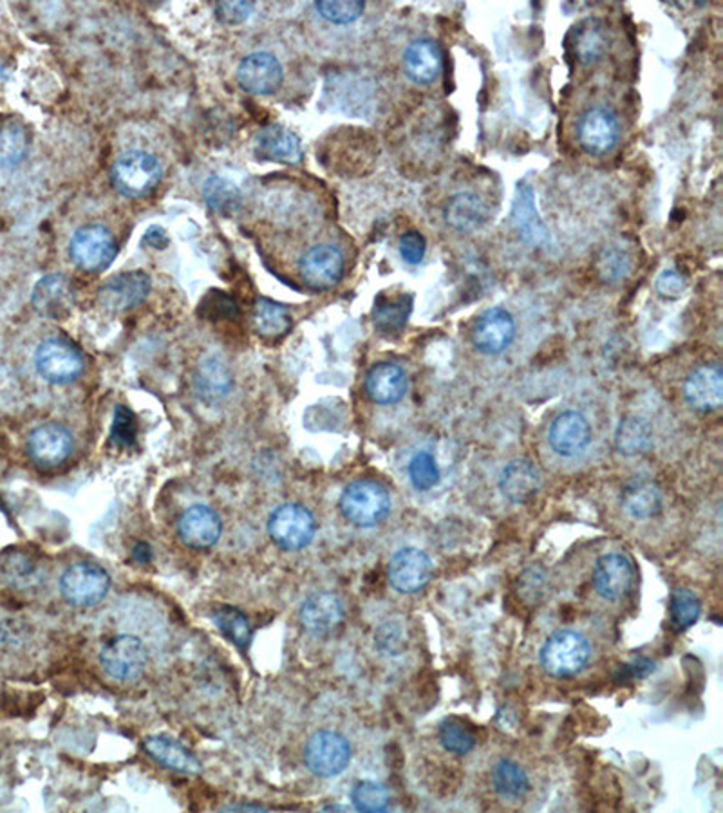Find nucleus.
Returning <instances> with one entry per match:
<instances>
[{
	"label": "nucleus",
	"instance_id": "nucleus-42",
	"mask_svg": "<svg viewBox=\"0 0 723 813\" xmlns=\"http://www.w3.org/2000/svg\"><path fill=\"white\" fill-rule=\"evenodd\" d=\"M28 154V136L19 125H8L0 132V166H16Z\"/></svg>",
	"mask_w": 723,
	"mask_h": 813
},
{
	"label": "nucleus",
	"instance_id": "nucleus-33",
	"mask_svg": "<svg viewBox=\"0 0 723 813\" xmlns=\"http://www.w3.org/2000/svg\"><path fill=\"white\" fill-rule=\"evenodd\" d=\"M413 295L401 293L396 297L381 295L373 309V322L378 332L384 335H395L406 327L407 321L411 317Z\"/></svg>",
	"mask_w": 723,
	"mask_h": 813
},
{
	"label": "nucleus",
	"instance_id": "nucleus-19",
	"mask_svg": "<svg viewBox=\"0 0 723 813\" xmlns=\"http://www.w3.org/2000/svg\"><path fill=\"white\" fill-rule=\"evenodd\" d=\"M590 441H592V427L577 410H567L559 415L548 430V444L553 453L562 458H576L587 450Z\"/></svg>",
	"mask_w": 723,
	"mask_h": 813
},
{
	"label": "nucleus",
	"instance_id": "nucleus-27",
	"mask_svg": "<svg viewBox=\"0 0 723 813\" xmlns=\"http://www.w3.org/2000/svg\"><path fill=\"white\" fill-rule=\"evenodd\" d=\"M143 750L147 752L151 760L156 761L163 769L174 770L180 774H201L200 761L191 750L181 745L180 741L172 740L169 735H151L143 741Z\"/></svg>",
	"mask_w": 723,
	"mask_h": 813
},
{
	"label": "nucleus",
	"instance_id": "nucleus-32",
	"mask_svg": "<svg viewBox=\"0 0 723 813\" xmlns=\"http://www.w3.org/2000/svg\"><path fill=\"white\" fill-rule=\"evenodd\" d=\"M196 389L205 402H220L232 389L231 369L220 356H208L201 362L196 375Z\"/></svg>",
	"mask_w": 723,
	"mask_h": 813
},
{
	"label": "nucleus",
	"instance_id": "nucleus-23",
	"mask_svg": "<svg viewBox=\"0 0 723 813\" xmlns=\"http://www.w3.org/2000/svg\"><path fill=\"white\" fill-rule=\"evenodd\" d=\"M364 389L373 404L395 405L406 398L409 378L398 364L380 362L367 373Z\"/></svg>",
	"mask_w": 723,
	"mask_h": 813
},
{
	"label": "nucleus",
	"instance_id": "nucleus-1",
	"mask_svg": "<svg viewBox=\"0 0 723 813\" xmlns=\"http://www.w3.org/2000/svg\"><path fill=\"white\" fill-rule=\"evenodd\" d=\"M338 507L344 519L352 522L353 527L373 528L389 516L391 496L380 482L358 479L344 488Z\"/></svg>",
	"mask_w": 723,
	"mask_h": 813
},
{
	"label": "nucleus",
	"instance_id": "nucleus-15",
	"mask_svg": "<svg viewBox=\"0 0 723 813\" xmlns=\"http://www.w3.org/2000/svg\"><path fill=\"white\" fill-rule=\"evenodd\" d=\"M516 322L503 307H490L476 321L472 344L483 355H501L512 346Z\"/></svg>",
	"mask_w": 723,
	"mask_h": 813
},
{
	"label": "nucleus",
	"instance_id": "nucleus-44",
	"mask_svg": "<svg viewBox=\"0 0 723 813\" xmlns=\"http://www.w3.org/2000/svg\"><path fill=\"white\" fill-rule=\"evenodd\" d=\"M138 421L132 410L123 405H118L114 410L113 425H111V439L118 447H132L136 444Z\"/></svg>",
	"mask_w": 723,
	"mask_h": 813
},
{
	"label": "nucleus",
	"instance_id": "nucleus-47",
	"mask_svg": "<svg viewBox=\"0 0 723 813\" xmlns=\"http://www.w3.org/2000/svg\"><path fill=\"white\" fill-rule=\"evenodd\" d=\"M254 10L255 6L252 2H220L215 6V16L225 24H241Z\"/></svg>",
	"mask_w": 723,
	"mask_h": 813
},
{
	"label": "nucleus",
	"instance_id": "nucleus-18",
	"mask_svg": "<svg viewBox=\"0 0 723 813\" xmlns=\"http://www.w3.org/2000/svg\"><path fill=\"white\" fill-rule=\"evenodd\" d=\"M684 398L691 409L702 415L719 410L723 404V370L719 364H705L688 376Z\"/></svg>",
	"mask_w": 723,
	"mask_h": 813
},
{
	"label": "nucleus",
	"instance_id": "nucleus-34",
	"mask_svg": "<svg viewBox=\"0 0 723 813\" xmlns=\"http://www.w3.org/2000/svg\"><path fill=\"white\" fill-rule=\"evenodd\" d=\"M615 447L624 456H642L653 447V429L645 419L628 416L622 419L615 434Z\"/></svg>",
	"mask_w": 723,
	"mask_h": 813
},
{
	"label": "nucleus",
	"instance_id": "nucleus-41",
	"mask_svg": "<svg viewBox=\"0 0 723 813\" xmlns=\"http://www.w3.org/2000/svg\"><path fill=\"white\" fill-rule=\"evenodd\" d=\"M438 740L447 752L456 755H467L476 745L475 735L470 734L464 723L456 720L441 721Z\"/></svg>",
	"mask_w": 723,
	"mask_h": 813
},
{
	"label": "nucleus",
	"instance_id": "nucleus-36",
	"mask_svg": "<svg viewBox=\"0 0 723 813\" xmlns=\"http://www.w3.org/2000/svg\"><path fill=\"white\" fill-rule=\"evenodd\" d=\"M203 195L208 209L221 215H234L243 203L240 189L231 180L221 176H211L205 181Z\"/></svg>",
	"mask_w": 723,
	"mask_h": 813
},
{
	"label": "nucleus",
	"instance_id": "nucleus-9",
	"mask_svg": "<svg viewBox=\"0 0 723 813\" xmlns=\"http://www.w3.org/2000/svg\"><path fill=\"white\" fill-rule=\"evenodd\" d=\"M147 648L134 634H118L109 638L100 651V663L109 677L116 680H134L147 668Z\"/></svg>",
	"mask_w": 723,
	"mask_h": 813
},
{
	"label": "nucleus",
	"instance_id": "nucleus-40",
	"mask_svg": "<svg viewBox=\"0 0 723 813\" xmlns=\"http://www.w3.org/2000/svg\"><path fill=\"white\" fill-rule=\"evenodd\" d=\"M352 803L358 812H386L389 794L386 786L377 781H360L352 790Z\"/></svg>",
	"mask_w": 723,
	"mask_h": 813
},
{
	"label": "nucleus",
	"instance_id": "nucleus-37",
	"mask_svg": "<svg viewBox=\"0 0 723 813\" xmlns=\"http://www.w3.org/2000/svg\"><path fill=\"white\" fill-rule=\"evenodd\" d=\"M215 626L220 629L223 637L228 638L235 648L241 651L248 649L250 642H252V626L250 620L246 619L245 614L241 613L240 609L231 608H217L212 614Z\"/></svg>",
	"mask_w": 723,
	"mask_h": 813
},
{
	"label": "nucleus",
	"instance_id": "nucleus-26",
	"mask_svg": "<svg viewBox=\"0 0 723 813\" xmlns=\"http://www.w3.org/2000/svg\"><path fill=\"white\" fill-rule=\"evenodd\" d=\"M542 478L539 468L527 459L509 463L499 478V490L513 505L532 501L541 490Z\"/></svg>",
	"mask_w": 723,
	"mask_h": 813
},
{
	"label": "nucleus",
	"instance_id": "nucleus-10",
	"mask_svg": "<svg viewBox=\"0 0 723 813\" xmlns=\"http://www.w3.org/2000/svg\"><path fill=\"white\" fill-rule=\"evenodd\" d=\"M619 138H621L619 118L604 105L588 109L577 125L579 145L590 156H607L615 149Z\"/></svg>",
	"mask_w": 723,
	"mask_h": 813
},
{
	"label": "nucleus",
	"instance_id": "nucleus-12",
	"mask_svg": "<svg viewBox=\"0 0 723 813\" xmlns=\"http://www.w3.org/2000/svg\"><path fill=\"white\" fill-rule=\"evenodd\" d=\"M298 272L313 292H328L343 281L344 255L337 246L318 244L301 258Z\"/></svg>",
	"mask_w": 723,
	"mask_h": 813
},
{
	"label": "nucleus",
	"instance_id": "nucleus-49",
	"mask_svg": "<svg viewBox=\"0 0 723 813\" xmlns=\"http://www.w3.org/2000/svg\"><path fill=\"white\" fill-rule=\"evenodd\" d=\"M377 646L386 654H400V629L396 626H389V623L381 626L377 634Z\"/></svg>",
	"mask_w": 723,
	"mask_h": 813
},
{
	"label": "nucleus",
	"instance_id": "nucleus-4",
	"mask_svg": "<svg viewBox=\"0 0 723 813\" xmlns=\"http://www.w3.org/2000/svg\"><path fill=\"white\" fill-rule=\"evenodd\" d=\"M317 522L312 511L303 505L286 502L275 508L268 519L272 541L284 551H301L312 545Z\"/></svg>",
	"mask_w": 723,
	"mask_h": 813
},
{
	"label": "nucleus",
	"instance_id": "nucleus-21",
	"mask_svg": "<svg viewBox=\"0 0 723 813\" xmlns=\"http://www.w3.org/2000/svg\"><path fill=\"white\" fill-rule=\"evenodd\" d=\"M237 82L250 94L275 93L283 83V68L274 54L252 53L237 69Z\"/></svg>",
	"mask_w": 723,
	"mask_h": 813
},
{
	"label": "nucleus",
	"instance_id": "nucleus-51",
	"mask_svg": "<svg viewBox=\"0 0 723 813\" xmlns=\"http://www.w3.org/2000/svg\"><path fill=\"white\" fill-rule=\"evenodd\" d=\"M149 241H151L152 246L157 250L165 248L166 243H169V240H166L165 230L160 228V226H154V228L149 230L147 234H145V237H143V244H147Z\"/></svg>",
	"mask_w": 723,
	"mask_h": 813
},
{
	"label": "nucleus",
	"instance_id": "nucleus-8",
	"mask_svg": "<svg viewBox=\"0 0 723 813\" xmlns=\"http://www.w3.org/2000/svg\"><path fill=\"white\" fill-rule=\"evenodd\" d=\"M34 367L50 384H71L82 375L83 356L71 342L64 338H48L37 347Z\"/></svg>",
	"mask_w": 723,
	"mask_h": 813
},
{
	"label": "nucleus",
	"instance_id": "nucleus-11",
	"mask_svg": "<svg viewBox=\"0 0 723 813\" xmlns=\"http://www.w3.org/2000/svg\"><path fill=\"white\" fill-rule=\"evenodd\" d=\"M435 573L432 560L426 551L418 548H404L396 551L387 566V579L393 590L411 594L424 590Z\"/></svg>",
	"mask_w": 723,
	"mask_h": 813
},
{
	"label": "nucleus",
	"instance_id": "nucleus-48",
	"mask_svg": "<svg viewBox=\"0 0 723 813\" xmlns=\"http://www.w3.org/2000/svg\"><path fill=\"white\" fill-rule=\"evenodd\" d=\"M655 286L660 297L679 298L685 292L688 284H685V278L679 272L665 270V272L660 273Z\"/></svg>",
	"mask_w": 723,
	"mask_h": 813
},
{
	"label": "nucleus",
	"instance_id": "nucleus-52",
	"mask_svg": "<svg viewBox=\"0 0 723 813\" xmlns=\"http://www.w3.org/2000/svg\"><path fill=\"white\" fill-rule=\"evenodd\" d=\"M134 557H136L138 562H149L151 560V548H149L147 545H138L136 550H134Z\"/></svg>",
	"mask_w": 723,
	"mask_h": 813
},
{
	"label": "nucleus",
	"instance_id": "nucleus-46",
	"mask_svg": "<svg viewBox=\"0 0 723 813\" xmlns=\"http://www.w3.org/2000/svg\"><path fill=\"white\" fill-rule=\"evenodd\" d=\"M398 250H400L401 258H404L407 264L416 266V264H420L421 261L426 258V237H424L420 232H416V230L406 232V234L401 235L400 241H398Z\"/></svg>",
	"mask_w": 723,
	"mask_h": 813
},
{
	"label": "nucleus",
	"instance_id": "nucleus-30",
	"mask_svg": "<svg viewBox=\"0 0 723 813\" xmlns=\"http://www.w3.org/2000/svg\"><path fill=\"white\" fill-rule=\"evenodd\" d=\"M621 505L633 519H651L662 510V492L655 482L633 479L622 490Z\"/></svg>",
	"mask_w": 723,
	"mask_h": 813
},
{
	"label": "nucleus",
	"instance_id": "nucleus-31",
	"mask_svg": "<svg viewBox=\"0 0 723 813\" xmlns=\"http://www.w3.org/2000/svg\"><path fill=\"white\" fill-rule=\"evenodd\" d=\"M254 329L257 335L263 336L266 341H277L288 335L289 329L294 326V318L288 307L283 304L269 301V298H259L254 307Z\"/></svg>",
	"mask_w": 723,
	"mask_h": 813
},
{
	"label": "nucleus",
	"instance_id": "nucleus-22",
	"mask_svg": "<svg viewBox=\"0 0 723 813\" xmlns=\"http://www.w3.org/2000/svg\"><path fill=\"white\" fill-rule=\"evenodd\" d=\"M31 304L42 317L62 321L74 306L73 286L64 275H48L34 284Z\"/></svg>",
	"mask_w": 723,
	"mask_h": 813
},
{
	"label": "nucleus",
	"instance_id": "nucleus-2",
	"mask_svg": "<svg viewBox=\"0 0 723 813\" xmlns=\"http://www.w3.org/2000/svg\"><path fill=\"white\" fill-rule=\"evenodd\" d=\"M163 177V169L156 157L143 151L125 152L114 161L111 185L128 200H142L151 194Z\"/></svg>",
	"mask_w": 723,
	"mask_h": 813
},
{
	"label": "nucleus",
	"instance_id": "nucleus-38",
	"mask_svg": "<svg viewBox=\"0 0 723 813\" xmlns=\"http://www.w3.org/2000/svg\"><path fill=\"white\" fill-rule=\"evenodd\" d=\"M407 470H409V479H411L413 487L418 492H429V490H432L440 482V467H438L435 456L427 453V450L416 453L411 461H409V468Z\"/></svg>",
	"mask_w": 723,
	"mask_h": 813
},
{
	"label": "nucleus",
	"instance_id": "nucleus-29",
	"mask_svg": "<svg viewBox=\"0 0 723 813\" xmlns=\"http://www.w3.org/2000/svg\"><path fill=\"white\" fill-rule=\"evenodd\" d=\"M572 49L582 65L595 64L610 49V33L601 20L587 19L572 34Z\"/></svg>",
	"mask_w": 723,
	"mask_h": 813
},
{
	"label": "nucleus",
	"instance_id": "nucleus-6",
	"mask_svg": "<svg viewBox=\"0 0 723 813\" xmlns=\"http://www.w3.org/2000/svg\"><path fill=\"white\" fill-rule=\"evenodd\" d=\"M352 745L344 735L333 731H318L306 743L304 763L313 775L329 780L343 774L352 763Z\"/></svg>",
	"mask_w": 723,
	"mask_h": 813
},
{
	"label": "nucleus",
	"instance_id": "nucleus-14",
	"mask_svg": "<svg viewBox=\"0 0 723 813\" xmlns=\"http://www.w3.org/2000/svg\"><path fill=\"white\" fill-rule=\"evenodd\" d=\"M73 436L64 425H40L28 438V454L31 461L40 468H57L68 461L73 453Z\"/></svg>",
	"mask_w": 723,
	"mask_h": 813
},
{
	"label": "nucleus",
	"instance_id": "nucleus-17",
	"mask_svg": "<svg viewBox=\"0 0 723 813\" xmlns=\"http://www.w3.org/2000/svg\"><path fill=\"white\" fill-rule=\"evenodd\" d=\"M346 609L343 600L329 591H318L304 600L298 619L313 637H329L343 626Z\"/></svg>",
	"mask_w": 723,
	"mask_h": 813
},
{
	"label": "nucleus",
	"instance_id": "nucleus-50",
	"mask_svg": "<svg viewBox=\"0 0 723 813\" xmlns=\"http://www.w3.org/2000/svg\"><path fill=\"white\" fill-rule=\"evenodd\" d=\"M655 671V663L650 660H639V662L630 663L621 669V680H639V678H645L651 672Z\"/></svg>",
	"mask_w": 723,
	"mask_h": 813
},
{
	"label": "nucleus",
	"instance_id": "nucleus-25",
	"mask_svg": "<svg viewBox=\"0 0 723 813\" xmlns=\"http://www.w3.org/2000/svg\"><path fill=\"white\" fill-rule=\"evenodd\" d=\"M444 69V53L438 42L416 39L404 51V71L416 85H430L438 80Z\"/></svg>",
	"mask_w": 723,
	"mask_h": 813
},
{
	"label": "nucleus",
	"instance_id": "nucleus-13",
	"mask_svg": "<svg viewBox=\"0 0 723 813\" xmlns=\"http://www.w3.org/2000/svg\"><path fill=\"white\" fill-rule=\"evenodd\" d=\"M151 277L143 272H125L109 278L100 287V306L109 313L131 312L145 303L151 293Z\"/></svg>",
	"mask_w": 723,
	"mask_h": 813
},
{
	"label": "nucleus",
	"instance_id": "nucleus-5",
	"mask_svg": "<svg viewBox=\"0 0 723 813\" xmlns=\"http://www.w3.org/2000/svg\"><path fill=\"white\" fill-rule=\"evenodd\" d=\"M111 575L93 562L69 566L60 579V593L69 604L93 608L108 597Z\"/></svg>",
	"mask_w": 723,
	"mask_h": 813
},
{
	"label": "nucleus",
	"instance_id": "nucleus-24",
	"mask_svg": "<svg viewBox=\"0 0 723 813\" xmlns=\"http://www.w3.org/2000/svg\"><path fill=\"white\" fill-rule=\"evenodd\" d=\"M255 157L284 165H297L303 161V143L295 132L283 125H268L255 138Z\"/></svg>",
	"mask_w": 723,
	"mask_h": 813
},
{
	"label": "nucleus",
	"instance_id": "nucleus-28",
	"mask_svg": "<svg viewBox=\"0 0 723 813\" xmlns=\"http://www.w3.org/2000/svg\"><path fill=\"white\" fill-rule=\"evenodd\" d=\"M444 217L450 228L461 234H470L487 223L489 210L478 195L464 192V194L450 197L449 203L445 206Z\"/></svg>",
	"mask_w": 723,
	"mask_h": 813
},
{
	"label": "nucleus",
	"instance_id": "nucleus-39",
	"mask_svg": "<svg viewBox=\"0 0 723 813\" xmlns=\"http://www.w3.org/2000/svg\"><path fill=\"white\" fill-rule=\"evenodd\" d=\"M702 604L693 591L676 590L671 597L670 614L671 623L676 631H684L691 628L700 619Z\"/></svg>",
	"mask_w": 723,
	"mask_h": 813
},
{
	"label": "nucleus",
	"instance_id": "nucleus-35",
	"mask_svg": "<svg viewBox=\"0 0 723 813\" xmlns=\"http://www.w3.org/2000/svg\"><path fill=\"white\" fill-rule=\"evenodd\" d=\"M492 786L501 797L521 799L530 790V780L523 766L516 761L501 760L493 765Z\"/></svg>",
	"mask_w": 723,
	"mask_h": 813
},
{
	"label": "nucleus",
	"instance_id": "nucleus-20",
	"mask_svg": "<svg viewBox=\"0 0 723 813\" xmlns=\"http://www.w3.org/2000/svg\"><path fill=\"white\" fill-rule=\"evenodd\" d=\"M223 533V522L217 511L205 505H196L180 517L177 536L192 550H208L217 545Z\"/></svg>",
	"mask_w": 723,
	"mask_h": 813
},
{
	"label": "nucleus",
	"instance_id": "nucleus-43",
	"mask_svg": "<svg viewBox=\"0 0 723 813\" xmlns=\"http://www.w3.org/2000/svg\"><path fill=\"white\" fill-rule=\"evenodd\" d=\"M318 13L323 19L333 22V24H352L355 20L360 19L362 13L366 10V4L360 0H320L315 4Z\"/></svg>",
	"mask_w": 723,
	"mask_h": 813
},
{
	"label": "nucleus",
	"instance_id": "nucleus-3",
	"mask_svg": "<svg viewBox=\"0 0 723 813\" xmlns=\"http://www.w3.org/2000/svg\"><path fill=\"white\" fill-rule=\"evenodd\" d=\"M592 657L590 642L582 634L561 629L550 634L541 648V665L553 678H572L587 668Z\"/></svg>",
	"mask_w": 723,
	"mask_h": 813
},
{
	"label": "nucleus",
	"instance_id": "nucleus-45",
	"mask_svg": "<svg viewBox=\"0 0 723 813\" xmlns=\"http://www.w3.org/2000/svg\"><path fill=\"white\" fill-rule=\"evenodd\" d=\"M599 273L608 283H615L624 278L625 273L630 270V258L625 257L621 250L610 248L602 252L599 257Z\"/></svg>",
	"mask_w": 723,
	"mask_h": 813
},
{
	"label": "nucleus",
	"instance_id": "nucleus-7",
	"mask_svg": "<svg viewBox=\"0 0 723 813\" xmlns=\"http://www.w3.org/2000/svg\"><path fill=\"white\" fill-rule=\"evenodd\" d=\"M118 254L113 234L102 224H88L74 232L69 243V255L80 270L100 273L108 270Z\"/></svg>",
	"mask_w": 723,
	"mask_h": 813
},
{
	"label": "nucleus",
	"instance_id": "nucleus-16",
	"mask_svg": "<svg viewBox=\"0 0 723 813\" xmlns=\"http://www.w3.org/2000/svg\"><path fill=\"white\" fill-rule=\"evenodd\" d=\"M635 582V568L624 553H607L593 568V586L608 602H617L630 593Z\"/></svg>",
	"mask_w": 723,
	"mask_h": 813
}]
</instances>
